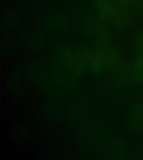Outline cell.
<instances>
[{
	"label": "cell",
	"mask_w": 143,
	"mask_h": 160,
	"mask_svg": "<svg viewBox=\"0 0 143 160\" xmlns=\"http://www.w3.org/2000/svg\"><path fill=\"white\" fill-rule=\"evenodd\" d=\"M115 3L120 6H124V5L130 4V2H132L134 0H114Z\"/></svg>",
	"instance_id": "2"
},
{
	"label": "cell",
	"mask_w": 143,
	"mask_h": 160,
	"mask_svg": "<svg viewBox=\"0 0 143 160\" xmlns=\"http://www.w3.org/2000/svg\"><path fill=\"white\" fill-rule=\"evenodd\" d=\"M138 42H139V48H143V32L142 34L140 35V38L138 39Z\"/></svg>",
	"instance_id": "3"
},
{
	"label": "cell",
	"mask_w": 143,
	"mask_h": 160,
	"mask_svg": "<svg viewBox=\"0 0 143 160\" xmlns=\"http://www.w3.org/2000/svg\"><path fill=\"white\" fill-rule=\"evenodd\" d=\"M95 8L103 18L110 21L121 19V12L119 11L114 0H95Z\"/></svg>",
	"instance_id": "1"
}]
</instances>
